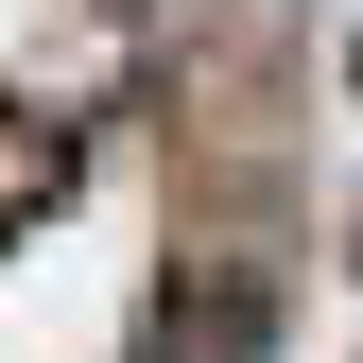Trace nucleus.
Instances as JSON below:
<instances>
[{"mask_svg": "<svg viewBox=\"0 0 363 363\" xmlns=\"http://www.w3.org/2000/svg\"><path fill=\"white\" fill-rule=\"evenodd\" d=\"M139 363H277V277H208V311L173 294Z\"/></svg>", "mask_w": 363, "mask_h": 363, "instance_id": "obj_1", "label": "nucleus"}]
</instances>
